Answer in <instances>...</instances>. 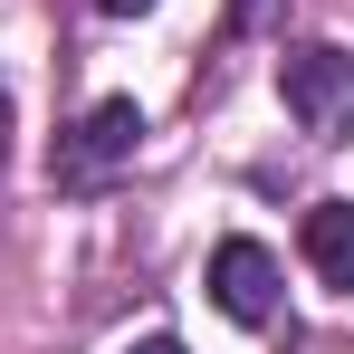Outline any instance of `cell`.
<instances>
[{
    "instance_id": "6da1fadb",
    "label": "cell",
    "mask_w": 354,
    "mask_h": 354,
    "mask_svg": "<svg viewBox=\"0 0 354 354\" xmlns=\"http://www.w3.org/2000/svg\"><path fill=\"white\" fill-rule=\"evenodd\" d=\"M278 96H288V115L316 134V144H335L354 124V58L345 48H326V39H306L278 58Z\"/></svg>"
},
{
    "instance_id": "7a4b0ae2",
    "label": "cell",
    "mask_w": 354,
    "mask_h": 354,
    "mask_svg": "<svg viewBox=\"0 0 354 354\" xmlns=\"http://www.w3.org/2000/svg\"><path fill=\"white\" fill-rule=\"evenodd\" d=\"M134 153H144V106H134V96H106V106L77 115V134L58 144L48 173H58L67 192H96V182L115 173V163H134Z\"/></svg>"
},
{
    "instance_id": "3957f363",
    "label": "cell",
    "mask_w": 354,
    "mask_h": 354,
    "mask_svg": "<svg viewBox=\"0 0 354 354\" xmlns=\"http://www.w3.org/2000/svg\"><path fill=\"white\" fill-rule=\"evenodd\" d=\"M211 306L230 326H278V259L259 239H221L211 249Z\"/></svg>"
},
{
    "instance_id": "277c9868",
    "label": "cell",
    "mask_w": 354,
    "mask_h": 354,
    "mask_svg": "<svg viewBox=\"0 0 354 354\" xmlns=\"http://www.w3.org/2000/svg\"><path fill=\"white\" fill-rule=\"evenodd\" d=\"M297 249H306V268L335 297H354V201H316L306 230H297Z\"/></svg>"
},
{
    "instance_id": "5b68a950",
    "label": "cell",
    "mask_w": 354,
    "mask_h": 354,
    "mask_svg": "<svg viewBox=\"0 0 354 354\" xmlns=\"http://www.w3.org/2000/svg\"><path fill=\"white\" fill-rule=\"evenodd\" d=\"M96 10H106V19H134V10H153V0H96Z\"/></svg>"
},
{
    "instance_id": "8992f818",
    "label": "cell",
    "mask_w": 354,
    "mask_h": 354,
    "mask_svg": "<svg viewBox=\"0 0 354 354\" xmlns=\"http://www.w3.org/2000/svg\"><path fill=\"white\" fill-rule=\"evenodd\" d=\"M124 354H182V345H173V335H144V345H124Z\"/></svg>"
},
{
    "instance_id": "52a82bcc",
    "label": "cell",
    "mask_w": 354,
    "mask_h": 354,
    "mask_svg": "<svg viewBox=\"0 0 354 354\" xmlns=\"http://www.w3.org/2000/svg\"><path fill=\"white\" fill-rule=\"evenodd\" d=\"M0 163H10V86H0Z\"/></svg>"
}]
</instances>
